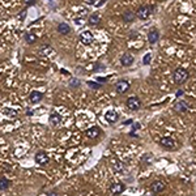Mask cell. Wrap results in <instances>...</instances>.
Listing matches in <instances>:
<instances>
[{"instance_id": "1", "label": "cell", "mask_w": 196, "mask_h": 196, "mask_svg": "<svg viewBox=\"0 0 196 196\" xmlns=\"http://www.w3.org/2000/svg\"><path fill=\"white\" fill-rule=\"evenodd\" d=\"M188 72L186 71L184 68H177L175 72H174V81L177 82V84H183V82H186L188 80Z\"/></svg>"}, {"instance_id": "2", "label": "cell", "mask_w": 196, "mask_h": 196, "mask_svg": "<svg viewBox=\"0 0 196 196\" xmlns=\"http://www.w3.org/2000/svg\"><path fill=\"white\" fill-rule=\"evenodd\" d=\"M152 11H153V7H152V5H141L140 8H139L136 16L140 20H146L148 17L152 15Z\"/></svg>"}, {"instance_id": "3", "label": "cell", "mask_w": 196, "mask_h": 196, "mask_svg": "<svg viewBox=\"0 0 196 196\" xmlns=\"http://www.w3.org/2000/svg\"><path fill=\"white\" fill-rule=\"evenodd\" d=\"M94 41V37H93V34H91L89 30H85V32H82L80 34V42L82 43V45H85V46H89L91 45Z\"/></svg>"}, {"instance_id": "4", "label": "cell", "mask_w": 196, "mask_h": 196, "mask_svg": "<svg viewBox=\"0 0 196 196\" xmlns=\"http://www.w3.org/2000/svg\"><path fill=\"white\" fill-rule=\"evenodd\" d=\"M127 107L132 111H136L141 107V101L139 99V97H129L127 99Z\"/></svg>"}, {"instance_id": "5", "label": "cell", "mask_w": 196, "mask_h": 196, "mask_svg": "<svg viewBox=\"0 0 196 196\" xmlns=\"http://www.w3.org/2000/svg\"><path fill=\"white\" fill-rule=\"evenodd\" d=\"M165 187H166V184H165L162 181H154V182L150 184V191H152L153 194L162 192V191L165 190Z\"/></svg>"}, {"instance_id": "6", "label": "cell", "mask_w": 196, "mask_h": 196, "mask_svg": "<svg viewBox=\"0 0 196 196\" xmlns=\"http://www.w3.org/2000/svg\"><path fill=\"white\" fill-rule=\"evenodd\" d=\"M124 190H126V186H124L122 182L112 183V184L110 186V191H111V194H112V195H120Z\"/></svg>"}, {"instance_id": "7", "label": "cell", "mask_w": 196, "mask_h": 196, "mask_svg": "<svg viewBox=\"0 0 196 196\" xmlns=\"http://www.w3.org/2000/svg\"><path fill=\"white\" fill-rule=\"evenodd\" d=\"M105 119H106L108 123H116V122L119 120V115H118V112L114 110H108V111H106V114H105Z\"/></svg>"}, {"instance_id": "8", "label": "cell", "mask_w": 196, "mask_h": 196, "mask_svg": "<svg viewBox=\"0 0 196 196\" xmlns=\"http://www.w3.org/2000/svg\"><path fill=\"white\" fill-rule=\"evenodd\" d=\"M133 62H135V58H133L132 54H129V52H126V54H123L120 58V63L123 64L124 67H128V65H131Z\"/></svg>"}, {"instance_id": "9", "label": "cell", "mask_w": 196, "mask_h": 196, "mask_svg": "<svg viewBox=\"0 0 196 196\" xmlns=\"http://www.w3.org/2000/svg\"><path fill=\"white\" fill-rule=\"evenodd\" d=\"M36 162L39 165H46L49 163V156H47L45 152H38L36 154Z\"/></svg>"}, {"instance_id": "10", "label": "cell", "mask_w": 196, "mask_h": 196, "mask_svg": "<svg viewBox=\"0 0 196 196\" xmlns=\"http://www.w3.org/2000/svg\"><path fill=\"white\" fill-rule=\"evenodd\" d=\"M128 89H129L128 81H124V80L118 81V84H116V90H118V93H124V91H127Z\"/></svg>"}, {"instance_id": "11", "label": "cell", "mask_w": 196, "mask_h": 196, "mask_svg": "<svg viewBox=\"0 0 196 196\" xmlns=\"http://www.w3.org/2000/svg\"><path fill=\"white\" fill-rule=\"evenodd\" d=\"M160 144L162 146L165 148H167V149H170V148H174V145H175V143H174L173 139H170V137H162L160 140Z\"/></svg>"}, {"instance_id": "12", "label": "cell", "mask_w": 196, "mask_h": 196, "mask_svg": "<svg viewBox=\"0 0 196 196\" xmlns=\"http://www.w3.org/2000/svg\"><path fill=\"white\" fill-rule=\"evenodd\" d=\"M42 98H43V95L41 91H37V90H34L30 93V101H32L33 103H38V102H41L42 101Z\"/></svg>"}, {"instance_id": "13", "label": "cell", "mask_w": 196, "mask_h": 196, "mask_svg": "<svg viewBox=\"0 0 196 196\" xmlns=\"http://www.w3.org/2000/svg\"><path fill=\"white\" fill-rule=\"evenodd\" d=\"M160 39V33L157 32V30H152V32H149V34H148V41H149V43H157V41Z\"/></svg>"}, {"instance_id": "14", "label": "cell", "mask_w": 196, "mask_h": 196, "mask_svg": "<svg viewBox=\"0 0 196 196\" xmlns=\"http://www.w3.org/2000/svg\"><path fill=\"white\" fill-rule=\"evenodd\" d=\"M175 108L179 112H184V111H188L190 110V106H188V103H187L186 101H181V102H178L175 105Z\"/></svg>"}, {"instance_id": "15", "label": "cell", "mask_w": 196, "mask_h": 196, "mask_svg": "<svg viewBox=\"0 0 196 196\" xmlns=\"http://www.w3.org/2000/svg\"><path fill=\"white\" fill-rule=\"evenodd\" d=\"M99 135V128L98 127H91L89 129H86V136L90 139H95Z\"/></svg>"}, {"instance_id": "16", "label": "cell", "mask_w": 196, "mask_h": 196, "mask_svg": "<svg viewBox=\"0 0 196 196\" xmlns=\"http://www.w3.org/2000/svg\"><path fill=\"white\" fill-rule=\"evenodd\" d=\"M58 32L62 33V34H68L69 32H71V26H69L68 24H65V22H60L58 25Z\"/></svg>"}, {"instance_id": "17", "label": "cell", "mask_w": 196, "mask_h": 196, "mask_svg": "<svg viewBox=\"0 0 196 196\" xmlns=\"http://www.w3.org/2000/svg\"><path fill=\"white\" fill-rule=\"evenodd\" d=\"M122 17H123V21H124V22H132V21L135 20V17H136V16H135V13H133V12H131V11H126V12L123 13V16H122Z\"/></svg>"}, {"instance_id": "18", "label": "cell", "mask_w": 196, "mask_h": 196, "mask_svg": "<svg viewBox=\"0 0 196 196\" xmlns=\"http://www.w3.org/2000/svg\"><path fill=\"white\" fill-rule=\"evenodd\" d=\"M60 122H62V118H60L58 114H55V112H52L50 115V123L54 124V126H58L60 124Z\"/></svg>"}, {"instance_id": "19", "label": "cell", "mask_w": 196, "mask_h": 196, "mask_svg": "<svg viewBox=\"0 0 196 196\" xmlns=\"http://www.w3.org/2000/svg\"><path fill=\"white\" fill-rule=\"evenodd\" d=\"M25 41L28 42V43H34V42L37 41L36 34H34V33H26L25 34Z\"/></svg>"}, {"instance_id": "20", "label": "cell", "mask_w": 196, "mask_h": 196, "mask_svg": "<svg viewBox=\"0 0 196 196\" xmlns=\"http://www.w3.org/2000/svg\"><path fill=\"white\" fill-rule=\"evenodd\" d=\"M11 186V182L5 178H0V190H7Z\"/></svg>"}, {"instance_id": "21", "label": "cell", "mask_w": 196, "mask_h": 196, "mask_svg": "<svg viewBox=\"0 0 196 196\" xmlns=\"http://www.w3.org/2000/svg\"><path fill=\"white\" fill-rule=\"evenodd\" d=\"M99 21H101V17H99L98 15H91L89 17V24L90 25H97Z\"/></svg>"}, {"instance_id": "22", "label": "cell", "mask_w": 196, "mask_h": 196, "mask_svg": "<svg viewBox=\"0 0 196 196\" xmlns=\"http://www.w3.org/2000/svg\"><path fill=\"white\" fill-rule=\"evenodd\" d=\"M88 4H91V5H97V7H99V5H103L105 4V0H101V2H95V0H88V2H86Z\"/></svg>"}, {"instance_id": "23", "label": "cell", "mask_w": 196, "mask_h": 196, "mask_svg": "<svg viewBox=\"0 0 196 196\" xmlns=\"http://www.w3.org/2000/svg\"><path fill=\"white\" fill-rule=\"evenodd\" d=\"M88 85L90 86V88H93V89H98V88H101V85H99L98 82H94V81H89V82H88Z\"/></svg>"}, {"instance_id": "24", "label": "cell", "mask_w": 196, "mask_h": 196, "mask_svg": "<svg viewBox=\"0 0 196 196\" xmlns=\"http://www.w3.org/2000/svg\"><path fill=\"white\" fill-rule=\"evenodd\" d=\"M150 59H152V55L150 54H146L145 56H144V64H149V62H150Z\"/></svg>"}, {"instance_id": "25", "label": "cell", "mask_w": 196, "mask_h": 196, "mask_svg": "<svg viewBox=\"0 0 196 196\" xmlns=\"http://www.w3.org/2000/svg\"><path fill=\"white\" fill-rule=\"evenodd\" d=\"M71 84H72V86H78L80 81H78L77 78H72V80H71Z\"/></svg>"}, {"instance_id": "26", "label": "cell", "mask_w": 196, "mask_h": 196, "mask_svg": "<svg viewBox=\"0 0 196 196\" xmlns=\"http://www.w3.org/2000/svg\"><path fill=\"white\" fill-rule=\"evenodd\" d=\"M140 127H141V126H140V123H135V124L132 126V129H133V131H136V129H139ZM133 131H132V132H133Z\"/></svg>"}, {"instance_id": "27", "label": "cell", "mask_w": 196, "mask_h": 196, "mask_svg": "<svg viewBox=\"0 0 196 196\" xmlns=\"http://www.w3.org/2000/svg\"><path fill=\"white\" fill-rule=\"evenodd\" d=\"M106 80H107L106 77H98V78H97V81H99V82H105Z\"/></svg>"}, {"instance_id": "28", "label": "cell", "mask_w": 196, "mask_h": 196, "mask_svg": "<svg viewBox=\"0 0 196 196\" xmlns=\"http://www.w3.org/2000/svg\"><path fill=\"white\" fill-rule=\"evenodd\" d=\"M182 94H183V90H178L177 91V97H181Z\"/></svg>"}, {"instance_id": "29", "label": "cell", "mask_w": 196, "mask_h": 196, "mask_svg": "<svg viewBox=\"0 0 196 196\" xmlns=\"http://www.w3.org/2000/svg\"><path fill=\"white\" fill-rule=\"evenodd\" d=\"M34 3H36V2H33V0H28V3H26V4H28V5H32V4H34Z\"/></svg>"}, {"instance_id": "30", "label": "cell", "mask_w": 196, "mask_h": 196, "mask_svg": "<svg viewBox=\"0 0 196 196\" xmlns=\"http://www.w3.org/2000/svg\"><path fill=\"white\" fill-rule=\"evenodd\" d=\"M131 123H132V120H126L124 122V124H131Z\"/></svg>"}]
</instances>
